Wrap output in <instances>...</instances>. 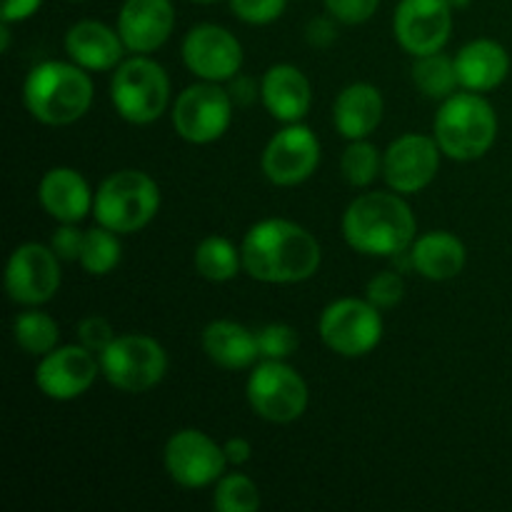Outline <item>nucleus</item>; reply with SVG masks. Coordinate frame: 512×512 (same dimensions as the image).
<instances>
[{
  "label": "nucleus",
  "instance_id": "1",
  "mask_svg": "<svg viewBox=\"0 0 512 512\" xmlns=\"http://www.w3.org/2000/svg\"><path fill=\"white\" fill-rule=\"evenodd\" d=\"M243 270L253 280L270 285H293L313 278L323 260L315 235L285 218H268L245 233Z\"/></svg>",
  "mask_w": 512,
  "mask_h": 512
},
{
  "label": "nucleus",
  "instance_id": "2",
  "mask_svg": "<svg viewBox=\"0 0 512 512\" xmlns=\"http://www.w3.org/2000/svg\"><path fill=\"white\" fill-rule=\"evenodd\" d=\"M415 215L400 193H365L348 205L343 215V238L355 253H405L415 240Z\"/></svg>",
  "mask_w": 512,
  "mask_h": 512
},
{
  "label": "nucleus",
  "instance_id": "3",
  "mask_svg": "<svg viewBox=\"0 0 512 512\" xmlns=\"http://www.w3.org/2000/svg\"><path fill=\"white\" fill-rule=\"evenodd\" d=\"M23 100L28 113L43 125L63 128L83 118L93 105V80L78 63L45 60L25 78Z\"/></svg>",
  "mask_w": 512,
  "mask_h": 512
},
{
  "label": "nucleus",
  "instance_id": "4",
  "mask_svg": "<svg viewBox=\"0 0 512 512\" xmlns=\"http://www.w3.org/2000/svg\"><path fill=\"white\" fill-rule=\"evenodd\" d=\"M433 133L443 155L468 163L483 158L495 145L498 115L480 93H453L440 105Z\"/></svg>",
  "mask_w": 512,
  "mask_h": 512
},
{
  "label": "nucleus",
  "instance_id": "5",
  "mask_svg": "<svg viewBox=\"0 0 512 512\" xmlns=\"http://www.w3.org/2000/svg\"><path fill=\"white\" fill-rule=\"evenodd\" d=\"M160 208V188L143 170H118L100 183L93 215L98 225L128 235L143 230Z\"/></svg>",
  "mask_w": 512,
  "mask_h": 512
},
{
  "label": "nucleus",
  "instance_id": "6",
  "mask_svg": "<svg viewBox=\"0 0 512 512\" xmlns=\"http://www.w3.org/2000/svg\"><path fill=\"white\" fill-rule=\"evenodd\" d=\"M110 100L123 120L150 125L170 103V78L160 63L148 55H135L115 68L110 80Z\"/></svg>",
  "mask_w": 512,
  "mask_h": 512
},
{
  "label": "nucleus",
  "instance_id": "7",
  "mask_svg": "<svg viewBox=\"0 0 512 512\" xmlns=\"http://www.w3.org/2000/svg\"><path fill=\"white\" fill-rule=\"evenodd\" d=\"M100 373L120 393H145L168 373V353L150 335H118L100 355Z\"/></svg>",
  "mask_w": 512,
  "mask_h": 512
},
{
  "label": "nucleus",
  "instance_id": "8",
  "mask_svg": "<svg viewBox=\"0 0 512 512\" xmlns=\"http://www.w3.org/2000/svg\"><path fill=\"white\" fill-rule=\"evenodd\" d=\"M308 383L285 360H263L248 378V403L268 423L288 425L308 410Z\"/></svg>",
  "mask_w": 512,
  "mask_h": 512
},
{
  "label": "nucleus",
  "instance_id": "9",
  "mask_svg": "<svg viewBox=\"0 0 512 512\" xmlns=\"http://www.w3.org/2000/svg\"><path fill=\"white\" fill-rule=\"evenodd\" d=\"M318 333L333 353L363 358L383 338V315L368 298H340L323 310Z\"/></svg>",
  "mask_w": 512,
  "mask_h": 512
},
{
  "label": "nucleus",
  "instance_id": "10",
  "mask_svg": "<svg viewBox=\"0 0 512 512\" xmlns=\"http://www.w3.org/2000/svg\"><path fill=\"white\" fill-rule=\"evenodd\" d=\"M233 120V98L220 83H195L173 105V128L185 143L208 145L223 138Z\"/></svg>",
  "mask_w": 512,
  "mask_h": 512
},
{
  "label": "nucleus",
  "instance_id": "11",
  "mask_svg": "<svg viewBox=\"0 0 512 512\" xmlns=\"http://www.w3.org/2000/svg\"><path fill=\"white\" fill-rule=\"evenodd\" d=\"M163 463L173 483L180 488H208L225 475V450L210 435L195 428L178 430L168 438L163 450Z\"/></svg>",
  "mask_w": 512,
  "mask_h": 512
},
{
  "label": "nucleus",
  "instance_id": "12",
  "mask_svg": "<svg viewBox=\"0 0 512 512\" xmlns=\"http://www.w3.org/2000/svg\"><path fill=\"white\" fill-rule=\"evenodd\" d=\"M60 263L53 248L40 243H23L13 250L5 268V290L10 300L25 308L53 300L60 288Z\"/></svg>",
  "mask_w": 512,
  "mask_h": 512
},
{
  "label": "nucleus",
  "instance_id": "13",
  "mask_svg": "<svg viewBox=\"0 0 512 512\" xmlns=\"http://www.w3.org/2000/svg\"><path fill=\"white\" fill-rule=\"evenodd\" d=\"M395 40L405 53H440L453 33V5L450 0H400L393 15Z\"/></svg>",
  "mask_w": 512,
  "mask_h": 512
},
{
  "label": "nucleus",
  "instance_id": "14",
  "mask_svg": "<svg viewBox=\"0 0 512 512\" xmlns=\"http://www.w3.org/2000/svg\"><path fill=\"white\" fill-rule=\"evenodd\" d=\"M265 178L280 188H293L305 183L320 165V140L303 123H288L265 145L263 158Z\"/></svg>",
  "mask_w": 512,
  "mask_h": 512
},
{
  "label": "nucleus",
  "instance_id": "15",
  "mask_svg": "<svg viewBox=\"0 0 512 512\" xmlns=\"http://www.w3.org/2000/svg\"><path fill=\"white\" fill-rule=\"evenodd\" d=\"M183 63L200 80L225 83L243 68V45L223 25L200 23L185 35Z\"/></svg>",
  "mask_w": 512,
  "mask_h": 512
},
{
  "label": "nucleus",
  "instance_id": "16",
  "mask_svg": "<svg viewBox=\"0 0 512 512\" xmlns=\"http://www.w3.org/2000/svg\"><path fill=\"white\" fill-rule=\"evenodd\" d=\"M100 373V358L85 345H58L43 355L35 368V385L40 393L58 403L88 393Z\"/></svg>",
  "mask_w": 512,
  "mask_h": 512
},
{
  "label": "nucleus",
  "instance_id": "17",
  "mask_svg": "<svg viewBox=\"0 0 512 512\" xmlns=\"http://www.w3.org/2000/svg\"><path fill=\"white\" fill-rule=\"evenodd\" d=\"M440 145L420 133L400 135L383 155V178L390 190L413 195L428 188L440 170Z\"/></svg>",
  "mask_w": 512,
  "mask_h": 512
},
{
  "label": "nucleus",
  "instance_id": "18",
  "mask_svg": "<svg viewBox=\"0 0 512 512\" xmlns=\"http://www.w3.org/2000/svg\"><path fill=\"white\" fill-rule=\"evenodd\" d=\"M173 28L175 8L170 0H125L118 13V33L130 53H155L168 43Z\"/></svg>",
  "mask_w": 512,
  "mask_h": 512
},
{
  "label": "nucleus",
  "instance_id": "19",
  "mask_svg": "<svg viewBox=\"0 0 512 512\" xmlns=\"http://www.w3.org/2000/svg\"><path fill=\"white\" fill-rule=\"evenodd\" d=\"M260 98L265 110L280 123H300L313 103V88L300 68L278 63L268 68L260 83Z\"/></svg>",
  "mask_w": 512,
  "mask_h": 512
},
{
  "label": "nucleus",
  "instance_id": "20",
  "mask_svg": "<svg viewBox=\"0 0 512 512\" xmlns=\"http://www.w3.org/2000/svg\"><path fill=\"white\" fill-rule=\"evenodd\" d=\"M38 200L45 213L58 223H80L93 210L95 195L75 168H50L38 185Z\"/></svg>",
  "mask_w": 512,
  "mask_h": 512
},
{
  "label": "nucleus",
  "instance_id": "21",
  "mask_svg": "<svg viewBox=\"0 0 512 512\" xmlns=\"http://www.w3.org/2000/svg\"><path fill=\"white\" fill-rule=\"evenodd\" d=\"M125 43L118 30L100 20H80L65 33V53L85 70H115L123 63Z\"/></svg>",
  "mask_w": 512,
  "mask_h": 512
},
{
  "label": "nucleus",
  "instance_id": "22",
  "mask_svg": "<svg viewBox=\"0 0 512 512\" xmlns=\"http://www.w3.org/2000/svg\"><path fill=\"white\" fill-rule=\"evenodd\" d=\"M455 70L465 90L488 93L505 83L510 73V55L498 40L478 38L470 40L455 55Z\"/></svg>",
  "mask_w": 512,
  "mask_h": 512
},
{
  "label": "nucleus",
  "instance_id": "23",
  "mask_svg": "<svg viewBox=\"0 0 512 512\" xmlns=\"http://www.w3.org/2000/svg\"><path fill=\"white\" fill-rule=\"evenodd\" d=\"M408 255L410 268L435 283L458 278L468 263L465 243L448 230H430V233L415 238Z\"/></svg>",
  "mask_w": 512,
  "mask_h": 512
},
{
  "label": "nucleus",
  "instance_id": "24",
  "mask_svg": "<svg viewBox=\"0 0 512 512\" xmlns=\"http://www.w3.org/2000/svg\"><path fill=\"white\" fill-rule=\"evenodd\" d=\"M385 100L370 83H353L335 98L333 123L345 140H363L383 123Z\"/></svg>",
  "mask_w": 512,
  "mask_h": 512
},
{
  "label": "nucleus",
  "instance_id": "25",
  "mask_svg": "<svg viewBox=\"0 0 512 512\" xmlns=\"http://www.w3.org/2000/svg\"><path fill=\"white\" fill-rule=\"evenodd\" d=\"M205 355L218 368L245 370L260 360L258 333L233 320H213L200 335Z\"/></svg>",
  "mask_w": 512,
  "mask_h": 512
},
{
  "label": "nucleus",
  "instance_id": "26",
  "mask_svg": "<svg viewBox=\"0 0 512 512\" xmlns=\"http://www.w3.org/2000/svg\"><path fill=\"white\" fill-rule=\"evenodd\" d=\"M193 263L200 278L210 280V283H228L243 268V255L228 238L208 235L195 248Z\"/></svg>",
  "mask_w": 512,
  "mask_h": 512
},
{
  "label": "nucleus",
  "instance_id": "27",
  "mask_svg": "<svg viewBox=\"0 0 512 512\" xmlns=\"http://www.w3.org/2000/svg\"><path fill=\"white\" fill-rule=\"evenodd\" d=\"M413 83L423 95L435 100H445L455 93L460 85L458 70H455V58L443 53H430L415 58L413 65Z\"/></svg>",
  "mask_w": 512,
  "mask_h": 512
},
{
  "label": "nucleus",
  "instance_id": "28",
  "mask_svg": "<svg viewBox=\"0 0 512 512\" xmlns=\"http://www.w3.org/2000/svg\"><path fill=\"white\" fill-rule=\"evenodd\" d=\"M13 338L18 348H23L25 353L43 358L50 350L58 348L60 330L58 323L48 313L30 308L13 320Z\"/></svg>",
  "mask_w": 512,
  "mask_h": 512
},
{
  "label": "nucleus",
  "instance_id": "29",
  "mask_svg": "<svg viewBox=\"0 0 512 512\" xmlns=\"http://www.w3.org/2000/svg\"><path fill=\"white\" fill-rule=\"evenodd\" d=\"M120 255H123V248H120L118 233H113L110 228H93L85 230V243L83 253H80V265L85 268L88 275H108L118 268Z\"/></svg>",
  "mask_w": 512,
  "mask_h": 512
},
{
  "label": "nucleus",
  "instance_id": "30",
  "mask_svg": "<svg viewBox=\"0 0 512 512\" xmlns=\"http://www.w3.org/2000/svg\"><path fill=\"white\" fill-rule=\"evenodd\" d=\"M340 170L353 188H365L380 175L383 158L370 140H350L348 148L343 150V158H340Z\"/></svg>",
  "mask_w": 512,
  "mask_h": 512
},
{
  "label": "nucleus",
  "instance_id": "31",
  "mask_svg": "<svg viewBox=\"0 0 512 512\" xmlns=\"http://www.w3.org/2000/svg\"><path fill=\"white\" fill-rule=\"evenodd\" d=\"M213 505L218 512H255L260 508V490L248 475L228 473L215 483Z\"/></svg>",
  "mask_w": 512,
  "mask_h": 512
},
{
  "label": "nucleus",
  "instance_id": "32",
  "mask_svg": "<svg viewBox=\"0 0 512 512\" xmlns=\"http://www.w3.org/2000/svg\"><path fill=\"white\" fill-rule=\"evenodd\" d=\"M298 345V333L285 323H270L258 333V348L263 360H288L298 350Z\"/></svg>",
  "mask_w": 512,
  "mask_h": 512
},
{
  "label": "nucleus",
  "instance_id": "33",
  "mask_svg": "<svg viewBox=\"0 0 512 512\" xmlns=\"http://www.w3.org/2000/svg\"><path fill=\"white\" fill-rule=\"evenodd\" d=\"M405 295V283L398 273L393 270H383L375 278H370L368 288H365V298L380 310H390L403 300Z\"/></svg>",
  "mask_w": 512,
  "mask_h": 512
},
{
  "label": "nucleus",
  "instance_id": "34",
  "mask_svg": "<svg viewBox=\"0 0 512 512\" xmlns=\"http://www.w3.org/2000/svg\"><path fill=\"white\" fill-rule=\"evenodd\" d=\"M288 0H230L235 18L248 25L275 23L285 13Z\"/></svg>",
  "mask_w": 512,
  "mask_h": 512
},
{
  "label": "nucleus",
  "instance_id": "35",
  "mask_svg": "<svg viewBox=\"0 0 512 512\" xmlns=\"http://www.w3.org/2000/svg\"><path fill=\"white\" fill-rule=\"evenodd\" d=\"M75 333H78V343L85 345V348H88L90 353L98 355V358L105 353V348L118 338V335L113 333V325H110L103 315H88V318H83L78 323V330H75Z\"/></svg>",
  "mask_w": 512,
  "mask_h": 512
},
{
  "label": "nucleus",
  "instance_id": "36",
  "mask_svg": "<svg viewBox=\"0 0 512 512\" xmlns=\"http://www.w3.org/2000/svg\"><path fill=\"white\" fill-rule=\"evenodd\" d=\"M380 0H325V8L338 23L360 25L370 20L378 10Z\"/></svg>",
  "mask_w": 512,
  "mask_h": 512
},
{
  "label": "nucleus",
  "instance_id": "37",
  "mask_svg": "<svg viewBox=\"0 0 512 512\" xmlns=\"http://www.w3.org/2000/svg\"><path fill=\"white\" fill-rule=\"evenodd\" d=\"M85 243V230L78 228V223H60V228L55 230L53 238H50V248L55 250L63 263H73L80 260Z\"/></svg>",
  "mask_w": 512,
  "mask_h": 512
},
{
  "label": "nucleus",
  "instance_id": "38",
  "mask_svg": "<svg viewBox=\"0 0 512 512\" xmlns=\"http://www.w3.org/2000/svg\"><path fill=\"white\" fill-rule=\"evenodd\" d=\"M305 38L313 48H328L335 43L338 33H335V23L330 18H313L305 28Z\"/></svg>",
  "mask_w": 512,
  "mask_h": 512
},
{
  "label": "nucleus",
  "instance_id": "39",
  "mask_svg": "<svg viewBox=\"0 0 512 512\" xmlns=\"http://www.w3.org/2000/svg\"><path fill=\"white\" fill-rule=\"evenodd\" d=\"M43 0H3V23H20L38 13Z\"/></svg>",
  "mask_w": 512,
  "mask_h": 512
},
{
  "label": "nucleus",
  "instance_id": "40",
  "mask_svg": "<svg viewBox=\"0 0 512 512\" xmlns=\"http://www.w3.org/2000/svg\"><path fill=\"white\" fill-rule=\"evenodd\" d=\"M225 458H228V465H245L250 458H253V445L245 438H230L228 443L223 445Z\"/></svg>",
  "mask_w": 512,
  "mask_h": 512
},
{
  "label": "nucleus",
  "instance_id": "41",
  "mask_svg": "<svg viewBox=\"0 0 512 512\" xmlns=\"http://www.w3.org/2000/svg\"><path fill=\"white\" fill-rule=\"evenodd\" d=\"M230 98H233V103H240V105H250L255 98H258L260 90L255 88V83L250 78H233V88L228 90Z\"/></svg>",
  "mask_w": 512,
  "mask_h": 512
},
{
  "label": "nucleus",
  "instance_id": "42",
  "mask_svg": "<svg viewBox=\"0 0 512 512\" xmlns=\"http://www.w3.org/2000/svg\"><path fill=\"white\" fill-rule=\"evenodd\" d=\"M0 50H3V53H8V50H10V28H8V23L0 25Z\"/></svg>",
  "mask_w": 512,
  "mask_h": 512
},
{
  "label": "nucleus",
  "instance_id": "43",
  "mask_svg": "<svg viewBox=\"0 0 512 512\" xmlns=\"http://www.w3.org/2000/svg\"><path fill=\"white\" fill-rule=\"evenodd\" d=\"M470 3H473V0H450V5H453V8H468Z\"/></svg>",
  "mask_w": 512,
  "mask_h": 512
},
{
  "label": "nucleus",
  "instance_id": "44",
  "mask_svg": "<svg viewBox=\"0 0 512 512\" xmlns=\"http://www.w3.org/2000/svg\"><path fill=\"white\" fill-rule=\"evenodd\" d=\"M193 3H215V0H193Z\"/></svg>",
  "mask_w": 512,
  "mask_h": 512
}]
</instances>
